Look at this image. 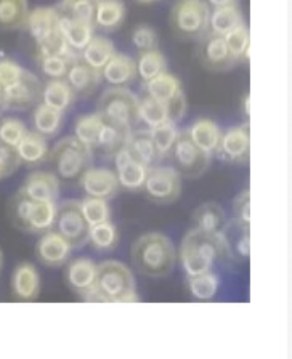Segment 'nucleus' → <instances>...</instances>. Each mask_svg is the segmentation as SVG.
Here are the masks:
<instances>
[{"label": "nucleus", "instance_id": "obj_1", "mask_svg": "<svg viewBox=\"0 0 292 359\" xmlns=\"http://www.w3.org/2000/svg\"><path fill=\"white\" fill-rule=\"evenodd\" d=\"M133 266L150 278H164L175 268L177 254L166 234L146 233L135 241L131 250Z\"/></svg>", "mask_w": 292, "mask_h": 359}, {"label": "nucleus", "instance_id": "obj_2", "mask_svg": "<svg viewBox=\"0 0 292 359\" xmlns=\"http://www.w3.org/2000/svg\"><path fill=\"white\" fill-rule=\"evenodd\" d=\"M95 287L103 295L106 303L138 302L133 274L121 262L105 260L98 263Z\"/></svg>", "mask_w": 292, "mask_h": 359}, {"label": "nucleus", "instance_id": "obj_3", "mask_svg": "<svg viewBox=\"0 0 292 359\" xmlns=\"http://www.w3.org/2000/svg\"><path fill=\"white\" fill-rule=\"evenodd\" d=\"M101 119L133 132L138 127V97L127 87L106 88L97 103Z\"/></svg>", "mask_w": 292, "mask_h": 359}, {"label": "nucleus", "instance_id": "obj_4", "mask_svg": "<svg viewBox=\"0 0 292 359\" xmlns=\"http://www.w3.org/2000/svg\"><path fill=\"white\" fill-rule=\"evenodd\" d=\"M47 159L52 162L56 177L63 180H79L87 168L92 167L93 151L72 137L61 138L48 151Z\"/></svg>", "mask_w": 292, "mask_h": 359}, {"label": "nucleus", "instance_id": "obj_5", "mask_svg": "<svg viewBox=\"0 0 292 359\" xmlns=\"http://www.w3.org/2000/svg\"><path fill=\"white\" fill-rule=\"evenodd\" d=\"M211 8L204 0H177L171 10V27L182 41H201L209 32Z\"/></svg>", "mask_w": 292, "mask_h": 359}, {"label": "nucleus", "instance_id": "obj_6", "mask_svg": "<svg viewBox=\"0 0 292 359\" xmlns=\"http://www.w3.org/2000/svg\"><path fill=\"white\" fill-rule=\"evenodd\" d=\"M145 90L146 95L167 106L168 119L172 122L177 123L183 119L187 112V98H185L182 82L178 77L166 71L145 82Z\"/></svg>", "mask_w": 292, "mask_h": 359}, {"label": "nucleus", "instance_id": "obj_7", "mask_svg": "<svg viewBox=\"0 0 292 359\" xmlns=\"http://www.w3.org/2000/svg\"><path fill=\"white\" fill-rule=\"evenodd\" d=\"M53 229L66 239L72 249H81L88 243L90 226L82 215L79 201H63L60 205H56Z\"/></svg>", "mask_w": 292, "mask_h": 359}, {"label": "nucleus", "instance_id": "obj_8", "mask_svg": "<svg viewBox=\"0 0 292 359\" xmlns=\"http://www.w3.org/2000/svg\"><path fill=\"white\" fill-rule=\"evenodd\" d=\"M142 191L156 204H172L182 193V175L173 167H162L161 164L151 167L146 173Z\"/></svg>", "mask_w": 292, "mask_h": 359}, {"label": "nucleus", "instance_id": "obj_9", "mask_svg": "<svg viewBox=\"0 0 292 359\" xmlns=\"http://www.w3.org/2000/svg\"><path fill=\"white\" fill-rule=\"evenodd\" d=\"M168 154L172 157V167L182 175V178H198L209 167L211 156H207L204 151H201L191 142L187 130L178 133Z\"/></svg>", "mask_w": 292, "mask_h": 359}, {"label": "nucleus", "instance_id": "obj_10", "mask_svg": "<svg viewBox=\"0 0 292 359\" xmlns=\"http://www.w3.org/2000/svg\"><path fill=\"white\" fill-rule=\"evenodd\" d=\"M182 244L190 247L191 250L196 252L199 257L204 258L213 266L215 263H223L233 260V247L228 243L225 234H211L202 233L198 229L191 228L185 234Z\"/></svg>", "mask_w": 292, "mask_h": 359}, {"label": "nucleus", "instance_id": "obj_11", "mask_svg": "<svg viewBox=\"0 0 292 359\" xmlns=\"http://www.w3.org/2000/svg\"><path fill=\"white\" fill-rule=\"evenodd\" d=\"M42 87L41 79L26 69L18 81L4 88L5 111L34 109L42 100Z\"/></svg>", "mask_w": 292, "mask_h": 359}, {"label": "nucleus", "instance_id": "obj_12", "mask_svg": "<svg viewBox=\"0 0 292 359\" xmlns=\"http://www.w3.org/2000/svg\"><path fill=\"white\" fill-rule=\"evenodd\" d=\"M217 154L230 164L244 165L249 162L251 156V133L247 123L230 127L222 132L220 144Z\"/></svg>", "mask_w": 292, "mask_h": 359}, {"label": "nucleus", "instance_id": "obj_13", "mask_svg": "<svg viewBox=\"0 0 292 359\" xmlns=\"http://www.w3.org/2000/svg\"><path fill=\"white\" fill-rule=\"evenodd\" d=\"M198 56L201 65L213 72H225L236 66V60L225 43V39L212 32H207L201 39Z\"/></svg>", "mask_w": 292, "mask_h": 359}, {"label": "nucleus", "instance_id": "obj_14", "mask_svg": "<svg viewBox=\"0 0 292 359\" xmlns=\"http://www.w3.org/2000/svg\"><path fill=\"white\" fill-rule=\"evenodd\" d=\"M79 184L88 198L111 201L119 193V183L114 170L90 167L79 178Z\"/></svg>", "mask_w": 292, "mask_h": 359}, {"label": "nucleus", "instance_id": "obj_15", "mask_svg": "<svg viewBox=\"0 0 292 359\" xmlns=\"http://www.w3.org/2000/svg\"><path fill=\"white\" fill-rule=\"evenodd\" d=\"M112 159H114L119 188L128 191V193H140L143 189L148 167L133 159L126 146Z\"/></svg>", "mask_w": 292, "mask_h": 359}, {"label": "nucleus", "instance_id": "obj_16", "mask_svg": "<svg viewBox=\"0 0 292 359\" xmlns=\"http://www.w3.org/2000/svg\"><path fill=\"white\" fill-rule=\"evenodd\" d=\"M72 247L55 229L41 234L36 244V258L48 268L65 266L69 262Z\"/></svg>", "mask_w": 292, "mask_h": 359}, {"label": "nucleus", "instance_id": "obj_17", "mask_svg": "<svg viewBox=\"0 0 292 359\" xmlns=\"http://www.w3.org/2000/svg\"><path fill=\"white\" fill-rule=\"evenodd\" d=\"M65 283L81 299L86 297L97 284V263L86 257L69 262L65 271Z\"/></svg>", "mask_w": 292, "mask_h": 359}, {"label": "nucleus", "instance_id": "obj_18", "mask_svg": "<svg viewBox=\"0 0 292 359\" xmlns=\"http://www.w3.org/2000/svg\"><path fill=\"white\" fill-rule=\"evenodd\" d=\"M65 81L76 98H87L98 88L101 82V72L84 63L81 55H79L71 63L69 69H67Z\"/></svg>", "mask_w": 292, "mask_h": 359}, {"label": "nucleus", "instance_id": "obj_19", "mask_svg": "<svg viewBox=\"0 0 292 359\" xmlns=\"http://www.w3.org/2000/svg\"><path fill=\"white\" fill-rule=\"evenodd\" d=\"M20 191L34 202H55L60 196V180L53 172L36 170L26 177Z\"/></svg>", "mask_w": 292, "mask_h": 359}, {"label": "nucleus", "instance_id": "obj_20", "mask_svg": "<svg viewBox=\"0 0 292 359\" xmlns=\"http://www.w3.org/2000/svg\"><path fill=\"white\" fill-rule=\"evenodd\" d=\"M11 294L20 302H34L41 295V274L29 262L16 265L11 274Z\"/></svg>", "mask_w": 292, "mask_h": 359}, {"label": "nucleus", "instance_id": "obj_21", "mask_svg": "<svg viewBox=\"0 0 292 359\" xmlns=\"http://www.w3.org/2000/svg\"><path fill=\"white\" fill-rule=\"evenodd\" d=\"M26 32L34 43H41L60 29V13L56 7H36L29 10L25 22Z\"/></svg>", "mask_w": 292, "mask_h": 359}, {"label": "nucleus", "instance_id": "obj_22", "mask_svg": "<svg viewBox=\"0 0 292 359\" xmlns=\"http://www.w3.org/2000/svg\"><path fill=\"white\" fill-rule=\"evenodd\" d=\"M193 228L202 233L211 234H225L228 228V220L225 215V210L217 202H206L201 204L198 209L193 212L191 217Z\"/></svg>", "mask_w": 292, "mask_h": 359}, {"label": "nucleus", "instance_id": "obj_23", "mask_svg": "<svg viewBox=\"0 0 292 359\" xmlns=\"http://www.w3.org/2000/svg\"><path fill=\"white\" fill-rule=\"evenodd\" d=\"M138 77L137 63L128 55L114 53L101 71V79L112 87H127Z\"/></svg>", "mask_w": 292, "mask_h": 359}, {"label": "nucleus", "instance_id": "obj_24", "mask_svg": "<svg viewBox=\"0 0 292 359\" xmlns=\"http://www.w3.org/2000/svg\"><path fill=\"white\" fill-rule=\"evenodd\" d=\"M131 133L132 132L127 130V128L103 121L97 143H95L92 149L93 154H100V157H103V159H112L126 146Z\"/></svg>", "mask_w": 292, "mask_h": 359}, {"label": "nucleus", "instance_id": "obj_25", "mask_svg": "<svg viewBox=\"0 0 292 359\" xmlns=\"http://www.w3.org/2000/svg\"><path fill=\"white\" fill-rule=\"evenodd\" d=\"M126 148L133 159L142 162V164L148 168L161 164L162 156L159 154V151H157L153 143V138H151L150 135V128H145V130L143 128H140V130L135 128L127 140Z\"/></svg>", "mask_w": 292, "mask_h": 359}, {"label": "nucleus", "instance_id": "obj_26", "mask_svg": "<svg viewBox=\"0 0 292 359\" xmlns=\"http://www.w3.org/2000/svg\"><path fill=\"white\" fill-rule=\"evenodd\" d=\"M188 137L207 156L217 154L222 138V128L211 119H198L187 128Z\"/></svg>", "mask_w": 292, "mask_h": 359}, {"label": "nucleus", "instance_id": "obj_27", "mask_svg": "<svg viewBox=\"0 0 292 359\" xmlns=\"http://www.w3.org/2000/svg\"><path fill=\"white\" fill-rule=\"evenodd\" d=\"M15 149L18 153L21 164L27 167H36L47 161L50 151L47 138L34 130H27Z\"/></svg>", "mask_w": 292, "mask_h": 359}, {"label": "nucleus", "instance_id": "obj_28", "mask_svg": "<svg viewBox=\"0 0 292 359\" xmlns=\"http://www.w3.org/2000/svg\"><path fill=\"white\" fill-rule=\"evenodd\" d=\"M126 13L127 8L122 0H97L93 26L101 31H116L124 25Z\"/></svg>", "mask_w": 292, "mask_h": 359}, {"label": "nucleus", "instance_id": "obj_29", "mask_svg": "<svg viewBox=\"0 0 292 359\" xmlns=\"http://www.w3.org/2000/svg\"><path fill=\"white\" fill-rule=\"evenodd\" d=\"M74 101V93H72L65 79H48V82L42 87L41 103L55 111L66 112Z\"/></svg>", "mask_w": 292, "mask_h": 359}, {"label": "nucleus", "instance_id": "obj_30", "mask_svg": "<svg viewBox=\"0 0 292 359\" xmlns=\"http://www.w3.org/2000/svg\"><path fill=\"white\" fill-rule=\"evenodd\" d=\"M93 27L92 25H86V22H79L67 20L65 16H60V32L63 34L66 43L74 53H82V50L87 47V43L92 41L93 37Z\"/></svg>", "mask_w": 292, "mask_h": 359}, {"label": "nucleus", "instance_id": "obj_31", "mask_svg": "<svg viewBox=\"0 0 292 359\" xmlns=\"http://www.w3.org/2000/svg\"><path fill=\"white\" fill-rule=\"evenodd\" d=\"M114 53L116 47L109 39L103 36H93L92 41L87 43V47L82 50L81 58L84 63H87L90 67L101 72Z\"/></svg>", "mask_w": 292, "mask_h": 359}, {"label": "nucleus", "instance_id": "obj_32", "mask_svg": "<svg viewBox=\"0 0 292 359\" xmlns=\"http://www.w3.org/2000/svg\"><path fill=\"white\" fill-rule=\"evenodd\" d=\"M29 10L27 0H0V31L22 29Z\"/></svg>", "mask_w": 292, "mask_h": 359}, {"label": "nucleus", "instance_id": "obj_33", "mask_svg": "<svg viewBox=\"0 0 292 359\" xmlns=\"http://www.w3.org/2000/svg\"><path fill=\"white\" fill-rule=\"evenodd\" d=\"M65 121V112L55 111L48 106L39 103L32 112V128L34 132L42 135L45 138H52L60 132Z\"/></svg>", "mask_w": 292, "mask_h": 359}, {"label": "nucleus", "instance_id": "obj_34", "mask_svg": "<svg viewBox=\"0 0 292 359\" xmlns=\"http://www.w3.org/2000/svg\"><path fill=\"white\" fill-rule=\"evenodd\" d=\"M241 25H244V16L236 5L211 10L209 32L212 34H217V36L223 37Z\"/></svg>", "mask_w": 292, "mask_h": 359}, {"label": "nucleus", "instance_id": "obj_35", "mask_svg": "<svg viewBox=\"0 0 292 359\" xmlns=\"http://www.w3.org/2000/svg\"><path fill=\"white\" fill-rule=\"evenodd\" d=\"M56 218V204L55 202H34L32 209L27 218L26 233L44 234L53 229Z\"/></svg>", "mask_w": 292, "mask_h": 359}, {"label": "nucleus", "instance_id": "obj_36", "mask_svg": "<svg viewBox=\"0 0 292 359\" xmlns=\"http://www.w3.org/2000/svg\"><path fill=\"white\" fill-rule=\"evenodd\" d=\"M220 287V279L213 271L187 278V289L196 302H211Z\"/></svg>", "mask_w": 292, "mask_h": 359}, {"label": "nucleus", "instance_id": "obj_37", "mask_svg": "<svg viewBox=\"0 0 292 359\" xmlns=\"http://www.w3.org/2000/svg\"><path fill=\"white\" fill-rule=\"evenodd\" d=\"M88 243L98 252H109L116 249L117 244H119L117 226L111 220L93 224V226H90L88 231Z\"/></svg>", "mask_w": 292, "mask_h": 359}, {"label": "nucleus", "instance_id": "obj_38", "mask_svg": "<svg viewBox=\"0 0 292 359\" xmlns=\"http://www.w3.org/2000/svg\"><path fill=\"white\" fill-rule=\"evenodd\" d=\"M95 4H97V0H61L56 10H58L60 16H65L67 20L93 26Z\"/></svg>", "mask_w": 292, "mask_h": 359}, {"label": "nucleus", "instance_id": "obj_39", "mask_svg": "<svg viewBox=\"0 0 292 359\" xmlns=\"http://www.w3.org/2000/svg\"><path fill=\"white\" fill-rule=\"evenodd\" d=\"M138 119L148 128L161 126L168 119L167 106L161 101L151 98L150 95H145L143 98H138Z\"/></svg>", "mask_w": 292, "mask_h": 359}, {"label": "nucleus", "instance_id": "obj_40", "mask_svg": "<svg viewBox=\"0 0 292 359\" xmlns=\"http://www.w3.org/2000/svg\"><path fill=\"white\" fill-rule=\"evenodd\" d=\"M135 63H137V74L143 82H148L167 71L166 56L157 48L150 50V52H142Z\"/></svg>", "mask_w": 292, "mask_h": 359}, {"label": "nucleus", "instance_id": "obj_41", "mask_svg": "<svg viewBox=\"0 0 292 359\" xmlns=\"http://www.w3.org/2000/svg\"><path fill=\"white\" fill-rule=\"evenodd\" d=\"M101 126H103V119H101L98 112L79 116L74 123V137L82 144H86L87 148L93 149L95 143H97L98 133L101 130Z\"/></svg>", "mask_w": 292, "mask_h": 359}, {"label": "nucleus", "instance_id": "obj_42", "mask_svg": "<svg viewBox=\"0 0 292 359\" xmlns=\"http://www.w3.org/2000/svg\"><path fill=\"white\" fill-rule=\"evenodd\" d=\"M225 43L230 52H232L233 58L236 60V63H247L249 61V47H251V32L249 27L244 25H241L233 29L232 32H228L227 36H223Z\"/></svg>", "mask_w": 292, "mask_h": 359}, {"label": "nucleus", "instance_id": "obj_43", "mask_svg": "<svg viewBox=\"0 0 292 359\" xmlns=\"http://www.w3.org/2000/svg\"><path fill=\"white\" fill-rule=\"evenodd\" d=\"M178 127L175 122L172 121H166L164 123H161V126H156L153 128H150V135L151 138H153V143L159 151V154L162 156V159L171 153L173 143H175V140L178 137Z\"/></svg>", "mask_w": 292, "mask_h": 359}, {"label": "nucleus", "instance_id": "obj_44", "mask_svg": "<svg viewBox=\"0 0 292 359\" xmlns=\"http://www.w3.org/2000/svg\"><path fill=\"white\" fill-rule=\"evenodd\" d=\"M79 207H81V212L88 226H93V224L103 223L111 220V209L108 205V201L105 199H97V198H87L79 201Z\"/></svg>", "mask_w": 292, "mask_h": 359}, {"label": "nucleus", "instance_id": "obj_45", "mask_svg": "<svg viewBox=\"0 0 292 359\" xmlns=\"http://www.w3.org/2000/svg\"><path fill=\"white\" fill-rule=\"evenodd\" d=\"M32 204L34 201L26 198L21 191H18L8 202V218L11 224H13L15 228H18L20 231L26 233V224L27 218H29Z\"/></svg>", "mask_w": 292, "mask_h": 359}, {"label": "nucleus", "instance_id": "obj_46", "mask_svg": "<svg viewBox=\"0 0 292 359\" xmlns=\"http://www.w3.org/2000/svg\"><path fill=\"white\" fill-rule=\"evenodd\" d=\"M178 258L180 263H182V268L187 278L191 276H199V274L209 273L212 271V265L209 262H206L204 258L199 257L196 252H193L185 244H180V250H178Z\"/></svg>", "mask_w": 292, "mask_h": 359}, {"label": "nucleus", "instance_id": "obj_47", "mask_svg": "<svg viewBox=\"0 0 292 359\" xmlns=\"http://www.w3.org/2000/svg\"><path fill=\"white\" fill-rule=\"evenodd\" d=\"M71 55H79L74 53L69 48V45L66 43L63 34L60 29L56 31L53 36H50L42 41L41 43H36V58H47V56H71Z\"/></svg>", "mask_w": 292, "mask_h": 359}, {"label": "nucleus", "instance_id": "obj_48", "mask_svg": "<svg viewBox=\"0 0 292 359\" xmlns=\"http://www.w3.org/2000/svg\"><path fill=\"white\" fill-rule=\"evenodd\" d=\"M79 55L71 56H47V58L37 60L41 72L48 79H65L67 69L72 61L77 58Z\"/></svg>", "mask_w": 292, "mask_h": 359}, {"label": "nucleus", "instance_id": "obj_49", "mask_svg": "<svg viewBox=\"0 0 292 359\" xmlns=\"http://www.w3.org/2000/svg\"><path fill=\"white\" fill-rule=\"evenodd\" d=\"M233 220L241 231H251V191L244 189L233 202Z\"/></svg>", "mask_w": 292, "mask_h": 359}, {"label": "nucleus", "instance_id": "obj_50", "mask_svg": "<svg viewBox=\"0 0 292 359\" xmlns=\"http://www.w3.org/2000/svg\"><path fill=\"white\" fill-rule=\"evenodd\" d=\"M26 132L27 128L25 122L16 119V117H2L0 119V142L5 144L16 148V144L21 142Z\"/></svg>", "mask_w": 292, "mask_h": 359}, {"label": "nucleus", "instance_id": "obj_51", "mask_svg": "<svg viewBox=\"0 0 292 359\" xmlns=\"http://www.w3.org/2000/svg\"><path fill=\"white\" fill-rule=\"evenodd\" d=\"M132 43L140 53L150 52L157 48V34L148 25H138L132 32Z\"/></svg>", "mask_w": 292, "mask_h": 359}, {"label": "nucleus", "instance_id": "obj_52", "mask_svg": "<svg viewBox=\"0 0 292 359\" xmlns=\"http://www.w3.org/2000/svg\"><path fill=\"white\" fill-rule=\"evenodd\" d=\"M25 71L26 67H22L18 61L11 58L0 60V83H2V87L5 88L18 81V79L25 74Z\"/></svg>", "mask_w": 292, "mask_h": 359}, {"label": "nucleus", "instance_id": "obj_53", "mask_svg": "<svg viewBox=\"0 0 292 359\" xmlns=\"http://www.w3.org/2000/svg\"><path fill=\"white\" fill-rule=\"evenodd\" d=\"M233 255L243 258V260H247V258H249V255H251V238H249V233L243 231V234H241L239 241L234 244Z\"/></svg>", "mask_w": 292, "mask_h": 359}, {"label": "nucleus", "instance_id": "obj_54", "mask_svg": "<svg viewBox=\"0 0 292 359\" xmlns=\"http://www.w3.org/2000/svg\"><path fill=\"white\" fill-rule=\"evenodd\" d=\"M209 8H220V7H230V5H236L238 0H204Z\"/></svg>", "mask_w": 292, "mask_h": 359}, {"label": "nucleus", "instance_id": "obj_55", "mask_svg": "<svg viewBox=\"0 0 292 359\" xmlns=\"http://www.w3.org/2000/svg\"><path fill=\"white\" fill-rule=\"evenodd\" d=\"M11 175V173L7 170V167H5L2 162H0V182H2V180H5V178H8Z\"/></svg>", "mask_w": 292, "mask_h": 359}, {"label": "nucleus", "instance_id": "obj_56", "mask_svg": "<svg viewBox=\"0 0 292 359\" xmlns=\"http://www.w3.org/2000/svg\"><path fill=\"white\" fill-rule=\"evenodd\" d=\"M5 111V104H4V87L0 83V114Z\"/></svg>", "mask_w": 292, "mask_h": 359}, {"label": "nucleus", "instance_id": "obj_57", "mask_svg": "<svg viewBox=\"0 0 292 359\" xmlns=\"http://www.w3.org/2000/svg\"><path fill=\"white\" fill-rule=\"evenodd\" d=\"M135 2H138V4H142V5H151V4L161 2V0H135Z\"/></svg>", "mask_w": 292, "mask_h": 359}, {"label": "nucleus", "instance_id": "obj_58", "mask_svg": "<svg viewBox=\"0 0 292 359\" xmlns=\"http://www.w3.org/2000/svg\"><path fill=\"white\" fill-rule=\"evenodd\" d=\"M2 266H4V254L2 250H0V271H2Z\"/></svg>", "mask_w": 292, "mask_h": 359}]
</instances>
